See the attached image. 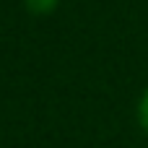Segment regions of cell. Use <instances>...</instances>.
Instances as JSON below:
<instances>
[{
    "instance_id": "6da1fadb",
    "label": "cell",
    "mask_w": 148,
    "mask_h": 148,
    "mask_svg": "<svg viewBox=\"0 0 148 148\" xmlns=\"http://www.w3.org/2000/svg\"><path fill=\"white\" fill-rule=\"evenodd\" d=\"M26 3V8L31 10V13H36V16H47V13H52L55 8H57V0H23Z\"/></svg>"
},
{
    "instance_id": "7a4b0ae2",
    "label": "cell",
    "mask_w": 148,
    "mask_h": 148,
    "mask_svg": "<svg viewBox=\"0 0 148 148\" xmlns=\"http://www.w3.org/2000/svg\"><path fill=\"white\" fill-rule=\"evenodd\" d=\"M138 120H140L143 130H148V91L143 94V99H140V104H138Z\"/></svg>"
}]
</instances>
